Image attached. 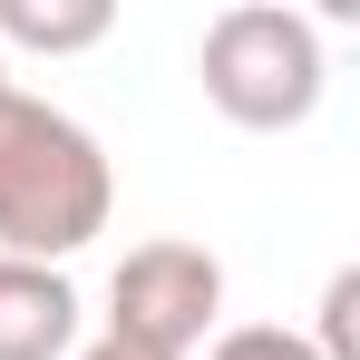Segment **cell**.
I'll use <instances>...</instances> for the list:
<instances>
[{
    "label": "cell",
    "instance_id": "5",
    "mask_svg": "<svg viewBox=\"0 0 360 360\" xmlns=\"http://www.w3.org/2000/svg\"><path fill=\"white\" fill-rule=\"evenodd\" d=\"M108 30H117L108 0H0V49H49V59H68V49H98Z\"/></svg>",
    "mask_w": 360,
    "mask_h": 360
},
{
    "label": "cell",
    "instance_id": "2",
    "mask_svg": "<svg viewBox=\"0 0 360 360\" xmlns=\"http://www.w3.org/2000/svg\"><path fill=\"white\" fill-rule=\"evenodd\" d=\"M195 78H205L214 117L253 127V136H283L321 108V30L302 10H273V0H234V10L205 20Z\"/></svg>",
    "mask_w": 360,
    "mask_h": 360
},
{
    "label": "cell",
    "instance_id": "3",
    "mask_svg": "<svg viewBox=\"0 0 360 360\" xmlns=\"http://www.w3.org/2000/svg\"><path fill=\"white\" fill-rule=\"evenodd\" d=\"M224 311V263L205 243H136L108 283V341L127 351H156V360H195V341L214 331Z\"/></svg>",
    "mask_w": 360,
    "mask_h": 360
},
{
    "label": "cell",
    "instance_id": "9",
    "mask_svg": "<svg viewBox=\"0 0 360 360\" xmlns=\"http://www.w3.org/2000/svg\"><path fill=\"white\" fill-rule=\"evenodd\" d=\"M0 88H10V59H0Z\"/></svg>",
    "mask_w": 360,
    "mask_h": 360
},
{
    "label": "cell",
    "instance_id": "7",
    "mask_svg": "<svg viewBox=\"0 0 360 360\" xmlns=\"http://www.w3.org/2000/svg\"><path fill=\"white\" fill-rule=\"evenodd\" d=\"M321 360H360V273L341 263L331 273V292H321V341H311Z\"/></svg>",
    "mask_w": 360,
    "mask_h": 360
},
{
    "label": "cell",
    "instance_id": "6",
    "mask_svg": "<svg viewBox=\"0 0 360 360\" xmlns=\"http://www.w3.org/2000/svg\"><path fill=\"white\" fill-rule=\"evenodd\" d=\"M205 360H321V351H311V331H283V321H234V331H214Z\"/></svg>",
    "mask_w": 360,
    "mask_h": 360
},
{
    "label": "cell",
    "instance_id": "8",
    "mask_svg": "<svg viewBox=\"0 0 360 360\" xmlns=\"http://www.w3.org/2000/svg\"><path fill=\"white\" fill-rule=\"evenodd\" d=\"M78 360H156V351H127V341H98V351H78Z\"/></svg>",
    "mask_w": 360,
    "mask_h": 360
},
{
    "label": "cell",
    "instance_id": "4",
    "mask_svg": "<svg viewBox=\"0 0 360 360\" xmlns=\"http://www.w3.org/2000/svg\"><path fill=\"white\" fill-rule=\"evenodd\" d=\"M78 351V292L49 263L0 253V360H68Z\"/></svg>",
    "mask_w": 360,
    "mask_h": 360
},
{
    "label": "cell",
    "instance_id": "1",
    "mask_svg": "<svg viewBox=\"0 0 360 360\" xmlns=\"http://www.w3.org/2000/svg\"><path fill=\"white\" fill-rule=\"evenodd\" d=\"M108 205H117L108 146L49 98L0 88V253L59 273L78 243L108 234Z\"/></svg>",
    "mask_w": 360,
    "mask_h": 360
}]
</instances>
